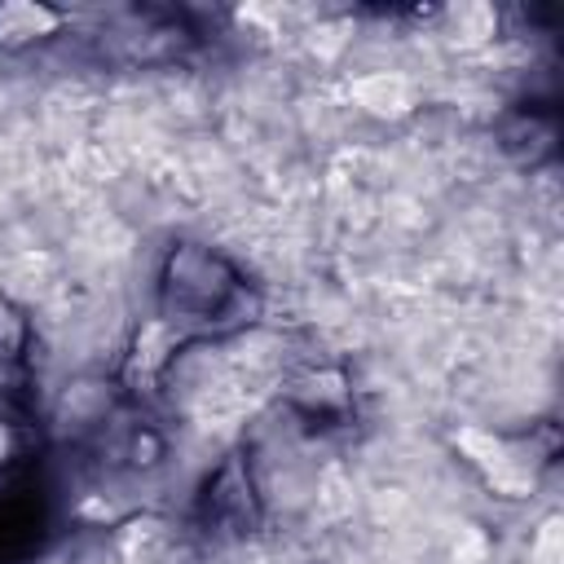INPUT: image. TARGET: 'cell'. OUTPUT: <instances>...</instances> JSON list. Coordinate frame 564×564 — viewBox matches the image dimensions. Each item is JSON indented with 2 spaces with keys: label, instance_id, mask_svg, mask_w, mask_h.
<instances>
[{
  "label": "cell",
  "instance_id": "1",
  "mask_svg": "<svg viewBox=\"0 0 564 564\" xmlns=\"http://www.w3.org/2000/svg\"><path fill=\"white\" fill-rule=\"evenodd\" d=\"M159 317L185 339L251 330L264 313V295L234 269V260L212 242H172L154 269Z\"/></svg>",
  "mask_w": 564,
  "mask_h": 564
},
{
  "label": "cell",
  "instance_id": "2",
  "mask_svg": "<svg viewBox=\"0 0 564 564\" xmlns=\"http://www.w3.org/2000/svg\"><path fill=\"white\" fill-rule=\"evenodd\" d=\"M555 137H560V128H555V115L551 110H516L511 119H502V128H498V154L511 163V167H524V172H533V167H542L551 154H555Z\"/></svg>",
  "mask_w": 564,
  "mask_h": 564
},
{
  "label": "cell",
  "instance_id": "7",
  "mask_svg": "<svg viewBox=\"0 0 564 564\" xmlns=\"http://www.w3.org/2000/svg\"><path fill=\"white\" fill-rule=\"evenodd\" d=\"M13 449H18V436H13V423H4L0 419V467L13 458Z\"/></svg>",
  "mask_w": 564,
  "mask_h": 564
},
{
  "label": "cell",
  "instance_id": "6",
  "mask_svg": "<svg viewBox=\"0 0 564 564\" xmlns=\"http://www.w3.org/2000/svg\"><path fill=\"white\" fill-rule=\"evenodd\" d=\"M31 339H35L31 313L18 300L0 295V361H22L26 348H31Z\"/></svg>",
  "mask_w": 564,
  "mask_h": 564
},
{
  "label": "cell",
  "instance_id": "5",
  "mask_svg": "<svg viewBox=\"0 0 564 564\" xmlns=\"http://www.w3.org/2000/svg\"><path fill=\"white\" fill-rule=\"evenodd\" d=\"M441 35H449L463 48H480L498 35V9H489V4H449V9H441Z\"/></svg>",
  "mask_w": 564,
  "mask_h": 564
},
{
  "label": "cell",
  "instance_id": "3",
  "mask_svg": "<svg viewBox=\"0 0 564 564\" xmlns=\"http://www.w3.org/2000/svg\"><path fill=\"white\" fill-rule=\"evenodd\" d=\"M66 26V13L35 4V0H4L0 4V53H31L48 40H57Z\"/></svg>",
  "mask_w": 564,
  "mask_h": 564
},
{
  "label": "cell",
  "instance_id": "4",
  "mask_svg": "<svg viewBox=\"0 0 564 564\" xmlns=\"http://www.w3.org/2000/svg\"><path fill=\"white\" fill-rule=\"evenodd\" d=\"M352 101L375 119H401L414 110V79L401 70H366L352 79Z\"/></svg>",
  "mask_w": 564,
  "mask_h": 564
}]
</instances>
